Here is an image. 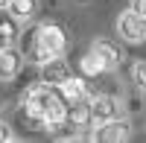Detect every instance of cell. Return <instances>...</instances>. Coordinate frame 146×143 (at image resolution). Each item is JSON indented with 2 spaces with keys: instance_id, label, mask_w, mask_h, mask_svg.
Wrapping results in <instances>:
<instances>
[{
  "instance_id": "obj_1",
  "label": "cell",
  "mask_w": 146,
  "mask_h": 143,
  "mask_svg": "<svg viewBox=\"0 0 146 143\" xmlns=\"http://www.w3.org/2000/svg\"><path fill=\"white\" fill-rule=\"evenodd\" d=\"M23 111L32 123H38L41 128H62L67 102L62 97V91L56 85H47V82H38L32 85L27 93H23Z\"/></svg>"
},
{
  "instance_id": "obj_2",
  "label": "cell",
  "mask_w": 146,
  "mask_h": 143,
  "mask_svg": "<svg viewBox=\"0 0 146 143\" xmlns=\"http://www.w3.org/2000/svg\"><path fill=\"white\" fill-rule=\"evenodd\" d=\"M64 53H67V32L58 23H38L29 32V41H27V58L29 62L41 64L47 58H56V56H64Z\"/></svg>"
},
{
  "instance_id": "obj_3",
  "label": "cell",
  "mask_w": 146,
  "mask_h": 143,
  "mask_svg": "<svg viewBox=\"0 0 146 143\" xmlns=\"http://www.w3.org/2000/svg\"><path fill=\"white\" fill-rule=\"evenodd\" d=\"M117 35H120V41H126V44H143L146 41V18L137 15L135 9L120 12V18H117Z\"/></svg>"
},
{
  "instance_id": "obj_4",
  "label": "cell",
  "mask_w": 146,
  "mask_h": 143,
  "mask_svg": "<svg viewBox=\"0 0 146 143\" xmlns=\"http://www.w3.org/2000/svg\"><path fill=\"white\" fill-rule=\"evenodd\" d=\"M88 108H91V120L94 126H102L108 120H114V117H120V99L111 97V93H91L88 99Z\"/></svg>"
},
{
  "instance_id": "obj_5",
  "label": "cell",
  "mask_w": 146,
  "mask_h": 143,
  "mask_svg": "<svg viewBox=\"0 0 146 143\" xmlns=\"http://www.w3.org/2000/svg\"><path fill=\"white\" fill-rule=\"evenodd\" d=\"M96 140H102V143H123L131 137V123L126 120V117H114V120H108L102 126H96V132H94Z\"/></svg>"
},
{
  "instance_id": "obj_6",
  "label": "cell",
  "mask_w": 146,
  "mask_h": 143,
  "mask_svg": "<svg viewBox=\"0 0 146 143\" xmlns=\"http://www.w3.org/2000/svg\"><path fill=\"white\" fill-rule=\"evenodd\" d=\"M38 70H41V82H47V85H56V88L73 76V70H70V64H67L64 56H56V58H47V62H41Z\"/></svg>"
},
{
  "instance_id": "obj_7",
  "label": "cell",
  "mask_w": 146,
  "mask_h": 143,
  "mask_svg": "<svg viewBox=\"0 0 146 143\" xmlns=\"http://www.w3.org/2000/svg\"><path fill=\"white\" fill-rule=\"evenodd\" d=\"M62 128H70V132L76 134V137L85 132V128H94V120H91V108H88V102L67 105L64 120H62Z\"/></svg>"
},
{
  "instance_id": "obj_8",
  "label": "cell",
  "mask_w": 146,
  "mask_h": 143,
  "mask_svg": "<svg viewBox=\"0 0 146 143\" xmlns=\"http://www.w3.org/2000/svg\"><path fill=\"white\" fill-rule=\"evenodd\" d=\"M23 67V53L18 50V47H3L0 50V82H12Z\"/></svg>"
},
{
  "instance_id": "obj_9",
  "label": "cell",
  "mask_w": 146,
  "mask_h": 143,
  "mask_svg": "<svg viewBox=\"0 0 146 143\" xmlns=\"http://www.w3.org/2000/svg\"><path fill=\"white\" fill-rule=\"evenodd\" d=\"M91 50L94 53H100L105 62H108V67H120L123 64V58H126V53H123V47H120L117 41H111V38H96L94 44H91Z\"/></svg>"
},
{
  "instance_id": "obj_10",
  "label": "cell",
  "mask_w": 146,
  "mask_h": 143,
  "mask_svg": "<svg viewBox=\"0 0 146 143\" xmlns=\"http://www.w3.org/2000/svg\"><path fill=\"white\" fill-rule=\"evenodd\" d=\"M58 91H62V97H64L67 105H76V102H88L91 99V91H88V85H85L79 76H70L67 82H62Z\"/></svg>"
},
{
  "instance_id": "obj_11",
  "label": "cell",
  "mask_w": 146,
  "mask_h": 143,
  "mask_svg": "<svg viewBox=\"0 0 146 143\" xmlns=\"http://www.w3.org/2000/svg\"><path fill=\"white\" fill-rule=\"evenodd\" d=\"M79 70H82V76H102V73H108V62L100 56V53H94V50H88L82 58H79Z\"/></svg>"
},
{
  "instance_id": "obj_12",
  "label": "cell",
  "mask_w": 146,
  "mask_h": 143,
  "mask_svg": "<svg viewBox=\"0 0 146 143\" xmlns=\"http://www.w3.org/2000/svg\"><path fill=\"white\" fill-rule=\"evenodd\" d=\"M3 9L9 12V18H12V21L27 23V21L35 18V9H38V3H35V0H9Z\"/></svg>"
},
{
  "instance_id": "obj_13",
  "label": "cell",
  "mask_w": 146,
  "mask_h": 143,
  "mask_svg": "<svg viewBox=\"0 0 146 143\" xmlns=\"http://www.w3.org/2000/svg\"><path fill=\"white\" fill-rule=\"evenodd\" d=\"M131 82H135V85L146 93V62H143V58L131 64Z\"/></svg>"
},
{
  "instance_id": "obj_14",
  "label": "cell",
  "mask_w": 146,
  "mask_h": 143,
  "mask_svg": "<svg viewBox=\"0 0 146 143\" xmlns=\"http://www.w3.org/2000/svg\"><path fill=\"white\" fill-rule=\"evenodd\" d=\"M12 38H15V26H12V21H0V50L9 47Z\"/></svg>"
},
{
  "instance_id": "obj_15",
  "label": "cell",
  "mask_w": 146,
  "mask_h": 143,
  "mask_svg": "<svg viewBox=\"0 0 146 143\" xmlns=\"http://www.w3.org/2000/svg\"><path fill=\"white\" fill-rule=\"evenodd\" d=\"M9 140H15V132L6 120H0V143H9Z\"/></svg>"
},
{
  "instance_id": "obj_16",
  "label": "cell",
  "mask_w": 146,
  "mask_h": 143,
  "mask_svg": "<svg viewBox=\"0 0 146 143\" xmlns=\"http://www.w3.org/2000/svg\"><path fill=\"white\" fill-rule=\"evenodd\" d=\"M129 9H135L137 15H143V18H146V0H131V3H129Z\"/></svg>"
},
{
  "instance_id": "obj_17",
  "label": "cell",
  "mask_w": 146,
  "mask_h": 143,
  "mask_svg": "<svg viewBox=\"0 0 146 143\" xmlns=\"http://www.w3.org/2000/svg\"><path fill=\"white\" fill-rule=\"evenodd\" d=\"M6 3H9V0H0V6H6Z\"/></svg>"
}]
</instances>
